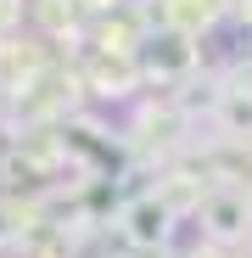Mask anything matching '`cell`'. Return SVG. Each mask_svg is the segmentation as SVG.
I'll use <instances>...</instances> for the list:
<instances>
[{
    "label": "cell",
    "instance_id": "277c9868",
    "mask_svg": "<svg viewBox=\"0 0 252 258\" xmlns=\"http://www.w3.org/2000/svg\"><path fill=\"white\" fill-rule=\"evenodd\" d=\"M135 84H140L135 51H96V62H90V90L96 96H129Z\"/></svg>",
    "mask_w": 252,
    "mask_h": 258
},
{
    "label": "cell",
    "instance_id": "ba28073f",
    "mask_svg": "<svg viewBox=\"0 0 252 258\" xmlns=\"http://www.w3.org/2000/svg\"><path fill=\"white\" fill-rule=\"evenodd\" d=\"M17 12H23L17 0H0V28H12V23H17Z\"/></svg>",
    "mask_w": 252,
    "mask_h": 258
},
{
    "label": "cell",
    "instance_id": "52a82bcc",
    "mask_svg": "<svg viewBox=\"0 0 252 258\" xmlns=\"http://www.w3.org/2000/svg\"><path fill=\"white\" fill-rule=\"evenodd\" d=\"M28 230V213L17 208V202H6V197H0V247H6V241H17Z\"/></svg>",
    "mask_w": 252,
    "mask_h": 258
},
{
    "label": "cell",
    "instance_id": "5b68a950",
    "mask_svg": "<svg viewBox=\"0 0 252 258\" xmlns=\"http://www.w3.org/2000/svg\"><path fill=\"white\" fill-rule=\"evenodd\" d=\"M219 129L235 141L252 135V90H241V84H224L219 90Z\"/></svg>",
    "mask_w": 252,
    "mask_h": 258
},
{
    "label": "cell",
    "instance_id": "8992f818",
    "mask_svg": "<svg viewBox=\"0 0 252 258\" xmlns=\"http://www.w3.org/2000/svg\"><path fill=\"white\" fill-rule=\"evenodd\" d=\"M157 197H162L168 208H174V213H191V208L202 213V202H207V185H202V180H191V174H168Z\"/></svg>",
    "mask_w": 252,
    "mask_h": 258
},
{
    "label": "cell",
    "instance_id": "3957f363",
    "mask_svg": "<svg viewBox=\"0 0 252 258\" xmlns=\"http://www.w3.org/2000/svg\"><path fill=\"white\" fill-rule=\"evenodd\" d=\"M202 225H207V236H213V241H241L246 225H252V208H246L241 191H207Z\"/></svg>",
    "mask_w": 252,
    "mask_h": 258
},
{
    "label": "cell",
    "instance_id": "6da1fadb",
    "mask_svg": "<svg viewBox=\"0 0 252 258\" xmlns=\"http://www.w3.org/2000/svg\"><path fill=\"white\" fill-rule=\"evenodd\" d=\"M174 219H180V213L168 208L157 191H151V197H135L129 208L118 213V225H123V241H129V247H140V252H151V247L162 252V247H168V236H174Z\"/></svg>",
    "mask_w": 252,
    "mask_h": 258
},
{
    "label": "cell",
    "instance_id": "9c48e42d",
    "mask_svg": "<svg viewBox=\"0 0 252 258\" xmlns=\"http://www.w3.org/2000/svg\"><path fill=\"white\" fill-rule=\"evenodd\" d=\"M84 6H96V12H112V6H123V0H84Z\"/></svg>",
    "mask_w": 252,
    "mask_h": 258
},
{
    "label": "cell",
    "instance_id": "30bf717a",
    "mask_svg": "<svg viewBox=\"0 0 252 258\" xmlns=\"http://www.w3.org/2000/svg\"><path fill=\"white\" fill-rule=\"evenodd\" d=\"M235 12H241V23H252V0H235Z\"/></svg>",
    "mask_w": 252,
    "mask_h": 258
},
{
    "label": "cell",
    "instance_id": "7a4b0ae2",
    "mask_svg": "<svg viewBox=\"0 0 252 258\" xmlns=\"http://www.w3.org/2000/svg\"><path fill=\"white\" fill-rule=\"evenodd\" d=\"M196 68V34H185V28H157V34H146V73L151 79H185Z\"/></svg>",
    "mask_w": 252,
    "mask_h": 258
}]
</instances>
